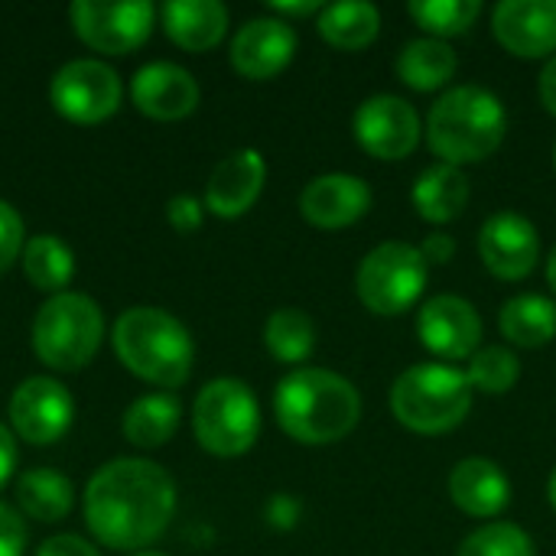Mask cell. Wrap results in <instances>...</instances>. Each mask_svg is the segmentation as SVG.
<instances>
[{"label": "cell", "instance_id": "cell-12", "mask_svg": "<svg viewBox=\"0 0 556 556\" xmlns=\"http://www.w3.org/2000/svg\"><path fill=\"white\" fill-rule=\"evenodd\" d=\"M75 420V401L68 388L49 375L26 378L10 397V427L29 446L59 443Z\"/></svg>", "mask_w": 556, "mask_h": 556}, {"label": "cell", "instance_id": "cell-20", "mask_svg": "<svg viewBox=\"0 0 556 556\" xmlns=\"http://www.w3.org/2000/svg\"><path fill=\"white\" fill-rule=\"evenodd\" d=\"M446 489H450L453 505L469 518L492 521L511 505V482H508L505 469L485 456L459 459L450 472Z\"/></svg>", "mask_w": 556, "mask_h": 556}, {"label": "cell", "instance_id": "cell-34", "mask_svg": "<svg viewBox=\"0 0 556 556\" xmlns=\"http://www.w3.org/2000/svg\"><path fill=\"white\" fill-rule=\"evenodd\" d=\"M26 525L16 508L0 502V556H23L26 551Z\"/></svg>", "mask_w": 556, "mask_h": 556}, {"label": "cell", "instance_id": "cell-45", "mask_svg": "<svg viewBox=\"0 0 556 556\" xmlns=\"http://www.w3.org/2000/svg\"><path fill=\"white\" fill-rule=\"evenodd\" d=\"M554 166H556V150H554Z\"/></svg>", "mask_w": 556, "mask_h": 556}, {"label": "cell", "instance_id": "cell-10", "mask_svg": "<svg viewBox=\"0 0 556 556\" xmlns=\"http://www.w3.org/2000/svg\"><path fill=\"white\" fill-rule=\"evenodd\" d=\"M153 3L127 0V3H98V0H75L68 7V20L75 36L104 55H127L150 39L153 29Z\"/></svg>", "mask_w": 556, "mask_h": 556}, {"label": "cell", "instance_id": "cell-37", "mask_svg": "<svg viewBox=\"0 0 556 556\" xmlns=\"http://www.w3.org/2000/svg\"><path fill=\"white\" fill-rule=\"evenodd\" d=\"M36 556H101L94 544H88L85 538L75 534H55L49 541H42V547L36 551Z\"/></svg>", "mask_w": 556, "mask_h": 556}, {"label": "cell", "instance_id": "cell-26", "mask_svg": "<svg viewBox=\"0 0 556 556\" xmlns=\"http://www.w3.org/2000/svg\"><path fill=\"white\" fill-rule=\"evenodd\" d=\"M16 505L26 518L55 525L68 518L75 505V485L55 469H29L16 479Z\"/></svg>", "mask_w": 556, "mask_h": 556}, {"label": "cell", "instance_id": "cell-3", "mask_svg": "<svg viewBox=\"0 0 556 556\" xmlns=\"http://www.w3.org/2000/svg\"><path fill=\"white\" fill-rule=\"evenodd\" d=\"M121 365L147 384L182 388L192 375L195 345L189 329L160 306H134L117 316L111 332Z\"/></svg>", "mask_w": 556, "mask_h": 556}, {"label": "cell", "instance_id": "cell-23", "mask_svg": "<svg viewBox=\"0 0 556 556\" xmlns=\"http://www.w3.org/2000/svg\"><path fill=\"white\" fill-rule=\"evenodd\" d=\"M179 417H182L179 397L169 394V391H156V394L137 397L124 410L121 430H124L130 446H137V450H160L179 430Z\"/></svg>", "mask_w": 556, "mask_h": 556}, {"label": "cell", "instance_id": "cell-6", "mask_svg": "<svg viewBox=\"0 0 556 556\" xmlns=\"http://www.w3.org/2000/svg\"><path fill=\"white\" fill-rule=\"evenodd\" d=\"M104 313L85 293L49 296L33 319V349L52 371H81L101 349Z\"/></svg>", "mask_w": 556, "mask_h": 556}, {"label": "cell", "instance_id": "cell-25", "mask_svg": "<svg viewBox=\"0 0 556 556\" xmlns=\"http://www.w3.org/2000/svg\"><path fill=\"white\" fill-rule=\"evenodd\" d=\"M498 329L518 349H544L556 339V303L541 293L511 296L498 313Z\"/></svg>", "mask_w": 556, "mask_h": 556}, {"label": "cell", "instance_id": "cell-1", "mask_svg": "<svg viewBox=\"0 0 556 556\" xmlns=\"http://www.w3.org/2000/svg\"><path fill=\"white\" fill-rule=\"evenodd\" d=\"M173 511L176 482L150 459H114L85 485V525L111 551L140 554L163 538Z\"/></svg>", "mask_w": 556, "mask_h": 556}, {"label": "cell", "instance_id": "cell-2", "mask_svg": "<svg viewBox=\"0 0 556 556\" xmlns=\"http://www.w3.org/2000/svg\"><path fill=\"white\" fill-rule=\"evenodd\" d=\"M280 430L303 446H332L362 420L358 388L329 368H293L274 391Z\"/></svg>", "mask_w": 556, "mask_h": 556}, {"label": "cell", "instance_id": "cell-31", "mask_svg": "<svg viewBox=\"0 0 556 556\" xmlns=\"http://www.w3.org/2000/svg\"><path fill=\"white\" fill-rule=\"evenodd\" d=\"M466 378H469V388L479 391V394H489V397H498V394H508L518 378H521V362L511 349L505 345H485L479 349L472 358H469V368H466Z\"/></svg>", "mask_w": 556, "mask_h": 556}, {"label": "cell", "instance_id": "cell-29", "mask_svg": "<svg viewBox=\"0 0 556 556\" xmlns=\"http://www.w3.org/2000/svg\"><path fill=\"white\" fill-rule=\"evenodd\" d=\"M264 345L277 362L303 365L316 349V326L303 309L283 306V309L270 313V319L264 326Z\"/></svg>", "mask_w": 556, "mask_h": 556}, {"label": "cell", "instance_id": "cell-9", "mask_svg": "<svg viewBox=\"0 0 556 556\" xmlns=\"http://www.w3.org/2000/svg\"><path fill=\"white\" fill-rule=\"evenodd\" d=\"M124 98V85L111 65L101 59H75L65 62L49 81L52 108L72 124H101L108 121Z\"/></svg>", "mask_w": 556, "mask_h": 556}, {"label": "cell", "instance_id": "cell-16", "mask_svg": "<svg viewBox=\"0 0 556 556\" xmlns=\"http://www.w3.org/2000/svg\"><path fill=\"white\" fill-rule=\"evenodd\" d=\"M492 33L518 59L556 55V0H502L492 10Z\"/></svg>", "mask_w": 556, "mask_h": 556}, {"label": "cell", "instance_id": "cell-7", "mask_svg": "<svg viewBox=\"0 0 556 556\" xmlns=\"http://www.w3.org/2000/svg\"><path fill=\"white\" fill-rule=\"evenodd\" d=\"M192 430L205 453L235 459L261 437V404L238 378L208 381L192 404Z\"/></svg>", "mask_w": 556, "mask_h": 556}, {"label": "cell", "instance_id": "cell-18", "mask_svg": "<svg viewBox=\"0 0 556 556\" xmlns=\"http://www.w3.org/2000/svg\"><path fill=\"white\" fill-rule=\"evenodd\" d=\"M130 101L153 121L189 117L199 104V81L176 62H150L130 78Z\"/></svg>", "mask_w": 556, "mask_h": 556}, {"label": "cell", "instance_id": "cell-40", "mask_svg": "<svg viewBox=\"0 0 556 556\" xmlns=\"http://www.w3.org/2000/svg\"><path fill=\"white\" fill-rule=\"evenodd\" d=\"M538 88H541V104L547 108V114H554L556 117V55L547 59V65H544V72H541Z\"/></svg>", "mask_w": 556, "mask_h": 556}, {"label": "cell", "instance_id": "cell-44", "mask_svg": "<svg viewBox=\"0 0 556 556\" xmlns=\"http://www.w3.org/2000/svg\"><path fill=\"white\" fill-rule=\"evenodd\" d=\"M134 556H166V554H156V551H153V554H150V551H140V554H134Z\"/></svg>", "mask_w": 556, "mask_h": 556}, {"label": "cell", "instance_id": "cell-4", "mask_svg": "<svg viewBox=\"0 0 556 556\" xmlns=\"http://www.w3.org/2000/svg\"><path fill=\"white\" fill-rule=\"evenodd\" d=\"M508 130L502 101L489 88L459 85L440 94L427 114V143L450 166H469L489 160Z\"/></svg>", "mask_w": 556, "mask_h": 556}, {"label": "cell", "instance_id": "cell-28", "mask_svg": "<svg viewBox=\"0 0 556 556\" xmlns=\"http://www.w3.org/2000/svg\"><path fill=\"white\" fill-rule=\"evenodd\" d=\"M23 274L36 290L49 296L65 293L75 277V254L55 235H33L23 248Z\"/></svg>", "mask_w": 556, "mask_h": 556}, {"label": "cell", "instance_id": "cell-19", "mask_svg": "<svg viewBox=\"0 0 556 556\" xmlns=\"http://www.w3.org/2000/svg\"><path fill=\"white\" fill-rule=\"evenodd\" d=\"M267 163L257 150L241 147L228 153L205 182V208L218 218H241L264 192Z\"/></svg>", "mask_w": 556, "mask_h": 556}, {"label": "cell", "instance_id": "cell-27", "mask_svg": "<svg viewBox=\"0 0 556 556\" xmlns=\"http://www.w3.org/2000/svg\"><path fill=\"white\" fill-rule=\"evenodd\" d=\"M397 78L414 88V91H437L443 88L453 75H456V52L450 42L443 39H433V36H424V39H410L397 62Z\"/></svg>", "mask_w": 556, "mask_h": 556}, {"label": "cell", "instance_id": "cell-24", "mask_svg": "<svg viewBox=\"0 0 556 556\" xmlns=\"http://www.w3.org/2000/svg\"><path fill=\"white\" fill-rule=\"evenodd\" d=\"M319 36L342 52H358L365 46H371L381 33V10L375 3L365 0H342V3H329L323 7L319 20H316Z\"/></svg>", "mask_w": 556, "mask_h": 556}, {"label": "cell", "instance_id": "cell-32", "mask_svg": "<svg viewBox=\"0 0 556 556\" xmlns=\"http://www.w3.org/2000/svg\"><path fill=\"white\" fill-rule=\"evenodd\" d=\"M456 556H538L534 554V541L508 521H492L482 525L479 531H472Z\"/></svg>", "mask_w": 556, "mask_h": 556}, {"label": "cell", "instance_id": "cell-41", "mask_svg": "<svg viewBox=\"0 0 556 556\" xmlns=\"http://www.w3.org/2000/svg\"><path fill=\"white\" fill-rule=\"evenodd\" d=\"M274 13L280 16H313V13H323V3L319 0H303V3H283V0H274L270 3Z\"/></svg>", "mask_w": 556, "mask_h": 556}, {"label": "cell", "instance_id": "cell-42", "mask_svg": "<svg viewBox=\"0 0 556 556\" xmlns=\"http://www.w3.org/2000/svg\"><path fill=\"white\" fill-rule=\"evenodd\" d=\"M547 283H551V290L556 293V248L551 251V261H547Z\"/></svg>", "mask_w": 556, "mask_h": 556}, {"label": "cell", "instance_id": "cell-13", "mask_svg": "<svg viewBox=\"0 0 556 556\" xmlns=\"http://www.w3.org/2000/svg\"><path fill=\"white\" fill-rule=\"evenodd\" d=\"M417 336L427 352L440 362H469L482 345V316L463 296H430L417 313Z\"/></svg>", "mask_w": 556, "mask_h": 556}, {"label": "cell", "instance_id": "cell-11", "mask_svg": "<svg viewBox=\"0 0 556 556\" xmlns=\"http://www.w3.org/2000/svg\"><path fill=\"white\" fill-rule=\"evenodd\" d=\"M424 137L420 114L397 94H371L355 111V140L365 153L384 163L407 160Z\"/></svg>", "mask_w": 556, "mask_h": 556}, {"label": "cell", "instance_id": "cell-21", "mask_svg": "<svg viewBox=\"0 0 556 556\" xmlns=\"http://www.w3.org/2000/svg\"><path fill=\"white\" fill-rule=\"evenodd\" d=\"M160 16L166 36L186 52H208L228 33V10L218 0H169Z\"/></svg>", "mask_w": 556, "mask_h": 556}, {"label": "cell", "instance_id": "cell-30", "mask_svg": "<svg viewBox=\"0 0 556 556\" xmlns=\"http://www.w3.org/2000/svg\"><path fill=\"white\" fill-rule=\"evenodd\" d=\"M410 16L420 29H427L433 39H453L469 33V26L479 20L482 3L479 0H414Z\"/></svg>", "mask_w": 556, "mask_h": 556}, {"label": "cell", "instance_id": "cell-15", "mask_svg": "<svg viewBox=\"0 0 556 556\" xmlns=\"http://www.w3.org/2000/svg\"><path fill=\"white\" fill-rule=\"evenodd\" d=\"M296 52V33L280 16L248 20L231 39V65L248 81H267L280 75Z\"/></svg>", "mask_w": 556, "mask_h": 556}, {"label": "cell", "instance_id": "cell-38", "mask_svg": "<svg viewBox=\"0 0 556 556\" xmlns=\"http://www.w3.org/2000/svg\"><path fill=\"white\" fill-rule=\"evenodd\" d=\"M417 248H420L424 261H427V264H437V267L450 264V261H453V254H456V241H453V235H443V231L427 235V238H424V244H417Z\"/></svg>", "mask_w": 556, "mask_h": 556}, {"label": "cell", "instance_id": "cell-14", "mask_svg": "<svg viewBox=\"0 0 556 556\" xmlns=\"http://www.w3.org/2000/svg\"><path fill=\"white\" fill-rule=\"evenodd\" d=\"M479 257L498 280L518 283L531 277L541 257V235L531 218L518 212H495L479 231Z\"/></svg>", "mask_w": 556, "mask_h": 556}, {"label": "cell", "instance_id": "cell-43", "mask_svg": "<svg viewBox=\"0 0 556 556\" xmlns=\"http://www.w3.org/2000/svg\"><path fill=\"white\" fill-rule=\"evenodd\" d=\"M547 502H551V508L556 511V469L551 472V482H547Z\"/></svg>", "mask_w": 556, "mask_h": 556}, {"label": "cell", "instance_id": "cell-36", "mask_svg": "<svg viewBox=\"0 0 556 556\" xmlns=\"http://www.w3.org/2000/svg\"><path fill=\"white\" fill-rule=\"evenodd\" d=\"M300 515H303L300 502H296L293 495H287V492L274 495V498L267 502V508H264L267 525L277 528V531H293V528L300 525Z\"/></svg>", "mask_w": 556, "mask_h": 556}, {"label": "cell", "instance_id": "cell-17", "mask_svg": "<svg viewBox=\"0 0 556 556\" xmlns=\"http://www.w3.org/2000/svg\"><path fill=\"white\" fill-rule=\"evenodd\" d=\"M371 208V186L352 173H326L303 186L300 212L309 225L323 231H339L365 218Z\"/></svg>", "mask_w": 556, "mask_h": 556}, {"label": "cell", "instance_id": "cell-35", "mask_svg": "<svg viewBox=\"0 0 556 556\" xmlns=\"http://www.w3.org/2000/svg\"><path fill=\"white\" fill-rule=\"evenodd\" d=\"M202 202L195 195H173L166 205V218L179 235H192L202 225Z\"/></svg>", "mask_w": 556, "mask_h": 556}, {"label": "cell", "instance_id": "cell-39", "mask_svg": "<svg viewBox=\"0 0 556 556\" xmlns=\"http://www.w3.org/2000/svg\"><path fill=\"white\" fill-rule=\"evenodd\" d=\"M13 472H16V437L10 427L0 424V492L7 489Z\"/></svg>", "mask_w": 556, "mask_h": 556}, {"label": "cell", "instance_id": "cell-5", "mask_svg": "<svg viewBox=\"0 0 556 556\" xmlns=\"http://www.w3.org/2000/svg\"><path fill=\"white\" fill-rule=\"evenodd\" d=\"M472 397L466 371L446 362H424L401 371L391 384V414L410 433L443 437L469 417Z\"/></svg>", "mask_w": 556, "mask_h": 556}, {"label": "cell", "instance_id": "cell-8", "mask_svg": "<svg viewBox=\"0 0 556 556\" xmlns=\"http://www.w3.org/2000/svg\"><path fill=\"white\" fill-rule=\"evenodd\" d=\"M430 280V264L417 244L384 241L365 254L355 274L358 300L375 316H401L424 296Z\"/></svg>", "mask_w": 556, "mask_h": 556}, {"label": "cell", "instance_id": "cell-22", "mask_svg": "<svg viewBox=\"0 0 556 556\" xmlns=\"http://www.w3.org/2000/svg\"><path fill=\"white\" fill-rule=\"evenodd\" d=\"M469 176L459 166L450 163H437L430 169H424L414 182L410 202L417 208V215L430 225H450L456 222L466 205H469Z\"/></svg>", "mask_w": 556, "mask_h": 556}, {"label": "cell", "instance_id": "cell-33", "mask_svg": "<svg viewBox=\"0 0 556 556\" xmlns=\"http://www.w3.org/2000/svg\"><path fill=\"white\" fill-rule=\"evenodd\" d=\"M23 235H26V228H23L20 212L10 202L0 199V274H7L20 261V254L26 248Z\"/></svg>", "mask_w": 556, "mask_h": 556}]
</instances>
